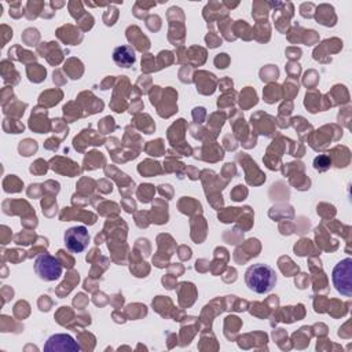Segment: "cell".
Returning <instances> with one entry per match:
<instances>
[{
  "label": "cell",
  "mask_w": 352,
  "mask_h": 352,
  "mask_svg": "<svg viewBox=\"0 0 352 352\" xmlns=\"http://www.w3.org/2000/svg\"><path fill=\"white\" fill-rule=\"evenodd\" d=\"M331 280L336 290L346 297L352 294V258L346 257L338 261L331 272Z\"/></svg>",
  "instance_id": "obj_2"
},
{
  "label": "cell",
  "mask_w": 352,
  "mask_h": 352,
  "mask_svg": "<svg viewBox=\"0 0 352 352\" xmlns=\"http://www.w3.org/2000/svg\"><path fill=\"white\" fill-rule=\"evenodd\" d=\"M245 283L249 290L257 294L268 293L274 289L276 283L275 270L268 264H253L245 272Z\"/></svg>",
  "instance_id": "obj_1"
},
{
  "label": "cell",
  "mask_w": 352,
  "mask_h": 352,
  "mask_svg": "<svg viewBox=\"0 0 352 352\" xmlns=\"http://www.w3.org/2000/svg\"><path fill=\"white\" fill-rule=\"evenodd\" d=\"M63 241L67 250L72 253H81L88 248L89 232L84 226H74L65 231Z\"/></svg>",
  "instance_id": "obj_4"
},
{
  "label": "cell",
  "mask_w": 352,
  "mask_h": 352,
  "mask_svg": "<svg viewBox=\"0 0 352 352\" xmlns=\"http://www.w3.org/2000/svg\"><path fill=\"white\" fill-rule=\"evenodd\" d=\"M135 59V51L131 45H118L113 51V60L120 67H131Z\"/></svg>",
  "instance_id": "obj_6"
},
{
  "label": "cell",
  "mask_w": 352,
  "mask_h": 352,
  "mask_svg": "<svg viewBox=\"0 0 352 352\" xmlns=\"http://www.w3.org/2000/svg\"><path fill=\"white\" fill-rule=\"evenodd\" d=\"M34 272L38 275L40 279L45 282H52L60 278L62 265L50 253H41L34 260Z\"/></svg>",
  "instance_id": "obj_3"
},
{
  "label": "cell",
  "mask_w": 352,
  "mask_h": 352,
  "mask_svg": "<svg viewBox=\"0 0 352 352\" xmlns=\"http://www.w3.org/2000/svg\"><path fill=\"white\" fill-rule=\"evenodd\" d=\"M80 345L69 334H54L51 336L45 345L44 351H78Z\"/></svg>",
  "instance_id": "obj_5"
}]
</instances>
